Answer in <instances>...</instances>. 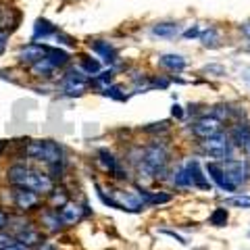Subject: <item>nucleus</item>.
I'll use <instances>...</instances> for the list:
<instances>
[{"instance_id":"19","label":"nucleus","mask_w":250,"mask_h":250,"mask_svg":"<svg viewBox=\"0 0 250 250\" xmlns=\"http://www.w3.org/2000/svg\"><path fill=\"white\" fill-rule=\"evenodd\" d=\"M21 21V13L17 6H13L9 2H0V31H13L17 29Z\"/></svg>"},{"instance_id":"15","label":"nucleus","mask_w":250,"mask_h":250,"mask_svg":"<svg viewBox=\"0 0 250 250\" xmlns=\"http://www.w3.org/2000/svg\"><path fill=\"white\" fill-rule=\"evenodd\" d=\"M225 131H228L231 144L236 146V150H244L248 146V142H250V121L248 119H240V121L229 123L228 127H225Z\"/></svg>"},{"instance_id":"11","label":"nucleus","mask_w":250,"mask_h":250,"mask_svg":"<svg viewBox=\"0 0 250 250\" xmlns=\"http://www.w3.org/2000/svg\"><path fill=\"white\" fill-rule=\"evenodd\" d=\"M221 165L238 190L250 184V159H246V156H233V159L221 161Z\"/></svg>"},{"instance_id":"23","label":"nucleus","mask_w":250,"mask_h":250,"mask_svg":"<svg viewBox=\"0 0 250 250\" xmlns=\"http://www.w3.org/2000/svg\"><path fill=\"white\" fill-rule=\"evenodd\" d=\"M69 200H71V192H69V188L62 182H57V186H54L48 196L44 198V205L52 207V208H61L62 205H67Z\"/></svg>"},{"instance_id":"25","label":"nucleus","mask_w":250,"mask_h":250,"mask_svg":"<svg viewBox=\"0 0 250 250\" xmlns=\"http://www.w3.org/2000/svg\"><path fill=\"white\" fill-rule=\"evenodd\" d=\"M207 223L210 225V228H225V225L229 223V208L225 205L223 207H215L213 210H210Z\"/></svg>"},{"instance_id":"34","label":"nucleus","mask_w":250,"mask_h":250,"mask_svg":"<svg viewBox=\"0 0 250 250\" xmlns=\"http://www.w3.org/2000/svg\"><path fill=\"white\" fill-rule=\"evenodd\" d=\"M171 117H173V119L175 121H184L186 119V117H188V113H186V108L182 106V104H173V106H171Z\"/></svg>"},{"instance_id":"39","label":"nucleus","mask_w":250,"mask_h":250,"mask_svg":"<svg viewBox=\"0 0 250 250\" xmlns=\"http://www.w3.org/2000/svg\"><path fill=\"white\" fill-rule=\"evenodd\" d=\"M242 77H244V80L250 83V69H244V75H242Z\"/></svg>"},{"instance_id":"31","label":"nucleus","mask_w":250,"mask_h":250,"mask_svg":"<svg viewBox=\"0 0 250 250\" xmlns=\"http://www.w3.org/2000/svg\"><path fill=\"white\" fill-rule=\"evenodd\" d=\"M11 217H13V210H11V208H6L4 205H0V231L9 229Z\"/></svg>"},{"instance_id":"38","label":"nucleus","mask_w":250,"mask_h":250,"mask_svg":"<svg viewBox=\"0 0 250 250\" xmlns=\"http://www.w3.org/2000/svg\"><path fill=\"white\" fill-rule=\"evenodd\" d=\"M6 250H29V248H25V246H21V244H15V246H11V248H6Z\"/></svg>"},{"instance_id":"29","label":"nucleus","mask_w":250,"mask_h":250,"mask_svg":"<svg viewBox=\"0 0 250 250\" xmlns=\"http://www.w3.org/2000/svg\"><path fill=\"white\" fill-rule=\"evenodd\" d=\"M205 27H207V23L196 21V23H192V25L184 27V31H182V36H179V38H184V40H198L200 34L205 31Z\"/></svg>"},{"instance_id":"8","label":"nucleus","mask_w":250,"mask_h":250,"mask_svg":"<svg viewBox=\"0 0 250 250\" xmlns=\"http://www.w3.org/2000/svg\"><path fill=\"white\" fill-rule=\"evenodd\" d=\"M85 46H88V52H92L94 57H98L103 61L104 67L115 69L117 73H119L121 69H125L121 52L111 40H106V38H90V40L85 42Z\"/></svg>"},{"instance_id":"30","label":"nucleus","mask_w":250,"mask_h":250,"mask_svg":"<svg viewBox=\"0 0 250 250\" xmlns=\"http://www.w3.org/2000/svg\"><path fill=\"white\" fill-rule=\"evenodd\" d=\"M15 244H19L17 240H15V236L9 231V229H4V231H0V250H6V248H11Z\"/></svg>"},{"instance_id":"18","label":"nucleus","mask_w":250,"mask_h":250,"mask_svg":"<svg viewBox=\"0 0 250 250\" xmlns=\"http://www.w3.org/2000/svg\"><path fill=\"white\" fill-rule=\"evenodd\" d=\"M73 62L82 69V71H83L85 75L90 77V80H92L94 75H98V73L104 69L103 61H100L98 57H94L92 52H77L75 57H73Z\"/></svg>"},{"instance_id":"26","label":"nucleus","mask_w":250,"mask_h":250,"mask_svg":"<svg viewBox=\"0 0 250 250\" xmlns=\"http://www.w3.org/2000/svg\"><path fill=\"white\" fill-rule=\"evenodd\" d=\"M223 205L228 208H242V210H248L250 208V194L246 192H236L231 194V196H228L223 200Z\"/></svg>"},{"instance_id":"5","label":"nucleus","mask_w":250,"mask_h":250,"mask_svg":"<svg viewBox=\"0 0 250 250\" xmlns=\"http://www.w3.org/2000/svg\"><path fill=\"white\" fill-rule=\"evenodd\" d=\"M94 163H96L98 169L103 171V173L111 179V182L134 184V175H131V171L123 163L121 154H117L113 148H108V146L96 148V152H94Z\"/></svg>"},{"instance_id":"21","label":"nucleus","mask_w":250,"mask_h":250,"mask_svg":"<svg viewBox=\"0 0 250 250\" xmlns=\"http://www.w3.org/2000/svg\"><path fill=\"white\" fill-rule=\"evenodd\" d=\"M115 82H117V71L111 69V67H104L98 75H94L90 80V90L98 92V94H104Z\"/></svg>"},{"instance_id":"28","label":"nucleus","mask_w":250,"mask_h":250,"mask_svg":"<svg viewBox=\"0 0 250 250\" xmlns=\"http://www.w3.org/2000/svg\"><path fill=\"white\" fill-rule=\"evenodd\" d=\"M103 96H106V98H111V100H117V103H125V100L129 98V94H127V90H125V85H121V83H113L111 88H108Z\"/></svg>"},{"instance_id":"2","label":"nucleus","mask_w":250,"mask_h":250,"mask_svg":"<svg viewBox=\"0 0 250 250\" xmlns=\"http://www.w3.org/2000/svg\"><path fill=\"white\" fill-rule=\"evenodd\" d=\"M4 184L27 188V190H34L46 198L52 188L57 186V179L44 167H38L25 159H13L9 165L4 167Z\"/></svg>"},{"instance_id":"9","label":"nucleus","mask_w":250,"mask_h":250,"mask_svg":"<svg viewBox=\"0 0 250 250\" xmlns=\"http://www.w3.org/2000/svg\"><path fill=\"white\" fill-rule=\"evenodd\" d=\"M225 129V125L219 121V119H215L213 115H200V117H194V119L190 121L184 127V131L190 138H194V142L196 140H207V138H213V136H217L219 131H223Z\"/></svg>"},{"instance_id":"4","label":"nucleus","mask_w":250,"mask_h":250,"mask_svg":"<svg viewBox=\"0 0 250 250\" xmlns=\"http://www.w3.org/2000/svg\"><path fill=\"white\" fill-rule=\"evenodd\" d=\"M0 190L4 192V196L0 194V205H4L17 215H36L44 207V196L34 190H27V188L2 184Z\"/></svg>"},{"instance_id":"7","label":"nucleus","mask_w":250,"mask_h":250,"mask_svg":"<svg viewBox=\"0 0 250 250\" xmlns=\"http://www.w3.org/2000/svg\"><path fill=\"white\" fill-rule=\"evenodd\" d=\"M54 85H57V92L61 98L73 100V98H82L90 92V77L73 62V65H69L65 71L61 73V77Z\"/></svg>"},{"instance_id":"33","label":"nucleus","mask_w":250,"mask_h":250,"mask_svg":"<svg viewBox=\"0 0 250 250\" xmlns=\"http://www.w3.org/2000/svg\"><path fill=\"white\" fill-rule=\"evenodd\" d=\"M11 44V31H0V57H4Z\"/></svg>"},{"instance_id":"27","label":"nucleus","mask_w":250,"mask_h":250,"mask_svg":"<svg viewBox=\"0 0 250 250\" xmlns=\"http://www.w3.org/2000/svg\"><path fill=\"white\" fill-rule=\"evenodd\" d=\"M200 73L207 77H228V67L221 65V62H207V65L200 67Z\"/></svg>"},{"instance_id":"40","label":"nucleus","mask_w":250,"mask_h":250,"mask_svg":"<svg viewBox=\"0 0 250 250\" xmlns=\"http://www.w3.org/2000/svg\"><path fill=\"white\" fill-rule=\"evenodd\" d=\"M242 152H244V156H246V159H250V142H248V146L244 148V150H242Z\"/></svg>"},{"instance_id":"1","label":"nucleus","mask_w":250,"mask_h":250,"mask_svg":"<svg viewBox=\"0 0 250 250\" xmlns=\"http://www.w3.org/2000/svg\"><path fill=\"white\" fill-rule=\"evenodd\" d=\"M19 159H25L38 167H44L48 173L61 182L67 171V152L65 146L52 138L25 140L19 144Z\"/></svg>"},{"instance_id":"3","label":"nucleus","mask_w":250,"mask_h":250,"mask_svg":"<svg viewBox=\"0 0 250 250\" xmlns=\"http://www.w3.org/2000/svg\"><path fill=\"white\" fill-rule=\"evenodd\" d=\"M94 190L100 202L111 208L123 210V213H142L146 202L136 184H117V182H94Z\"/></svg>"},{"instance_id":"6","label":"nucleus","mask_w":250,"mask_h":250,"mask_svg":"<svg viewBox=\"0 0 250 250\" xmlns=\"http://www.w3.org/2000/svg\"><path fill=\"white\" fill-rule=\"evenodd\" d=\"M236 146L231 144L228 131H219L217 136L207 140H196L194 142V154L207 161H228L236 156Z\"/></svg>"},{"instance_id":"14","label":"nucleus","mask_w":250,"mask_h":250,"mask_svg":"<svg viewBox=\"0 0 250 250\" xmlns=\"http://www.w3.org/2000/svg\"><path fill=\"white\" fill-rule=\"evenodd\" d=\"M156 67L161 71H165L167 75H179L190 67V62L179 52H161V54H156Z\"/></svg>"},{"instance_id":"36","label":"nucleus","mask_w":250,"mask_h":250,"mask_svg":"<svg viewBox=\"0 0 250 250\" xmlns=\"http://www.w3.org/2000/svg\"><path fill=\"white\" fill-rule=\"evenodd\" d=\"M240 34H242V38H244L246 42H250V19H246V21H242L240 23Z\"/></svg>"},{"instance_id":"10","label":"nucleus","mask_w":250,"mask_h":250,"mask_svg":"<svg viewBox=\"0 0 250 250\" xmlns=\"http://www.w3.org/2000/svg\"><path fill=\"white\" fill-rule=\"evenodd\" d=\"M59 215H61V221L65 225V229H71L75 225H80L83 219H88L92 215V208L88 205V200H75L71 198L67 205H62L59 208Z\"/></svg>"},{"instance_id":"37","label":"nucleus","mask_w":250,"mask_h":250,"mask_svg":"<svg viewBox=\"0 0 250 250\" xmlns=\"http://www.w3.org/2000/svg\"><path fill=\"white\" fill-rule=\"evenodd\" d=\"M11 146V140H0V156L4 154V150Z\"/></svg>"},{"instance_id":"20","label":"nucleus","mask_w":250,"mask_h":250,"mask_svg":"<svg viewBox=\"0 0 250 250\" xmlns=\"http://www.w3.org/2000/svg\"><path fill=\"white\" fill-rule=\"evenodd\" d=\"M140 192H142V198L146 202V208L148 207H163V205H169L171 200L175 198V194L171 190H154V188H142L140 186Z\"/></svg>"},{"instance_id":"12","label":"nucleus","mask_w":250,"mask_h":250,"mask_svg":"<svg viewBox=\"0 0 250 250\" xmlns=\"http://www.w3.org/2000/svg\"><path fill=\"white\" fill-rule=\"evenodd\" d=\"M38 228H40L48 238H54L59 233L65 231V225L61 221V215H59V208H52V207H42L38 213L34 215Z\"/></svg>"},{"instance_id":"17","label":"nucleus","mask_w":250,"mask_h":250,"mask_svg":"<svg viewBox=\"0 0 250 250\" xmlns=\"http://www.w3.org/2000/svg\"><path fill=\"white\" fill-rule=\"evenodd\" d=\"M61 27L54 25L50 19L46 17H38L34 21V27H31V42H42V44H48L52 40V36L57 34Z\"/></svg>"},{"instance_id":"16","label":"nucleus","mask_w":250,"mask_h":250,"mask_svg":"<svg viewBox=\"0 0 250 250\" xmlns=\"http://www.w3.org/2000/svg\"><path fill=\"white\" fill-rule=\"evenodd\" d=\"M150 36L159 38V40H175V38L182 36L184 25L179 21H159L150 25Z\"/></svg>"},{"instance_id":"24","label":"nucleus","mask_w":250,"mask_h":250,"mask_svg":"<svg viewBox=\"0 0 250 250\" xmlns=\"http://www.w3.org/2000/svg\"><path fill=\"white\" fill-rule=\"evenodd\" d=\"M140 131L146 136H150V138H167L171 134V121L163 119V121H156V123H148L146 127H142Z\"/></svg>"},{"instance_id":"32","label":"nucleus","mask_w":250,"mask_h":250,"mask_svg":"<svg viewBox=\"0 0 250 250\" xmlns=\"http://www.w3.org/2000/svg\"><path fill=\"white\" fill-rule=\"evenodd\" d=\"M34 250H61V248H59V242L54 238H44V242H40Z\"/></svg>"},{"instance_id":"35","label":"nucleus","mask_w":250,"mask_h":250,"mask_svg":"<svg viewBox=\"0 0 250 250\" xmlns=\"http://www.w3.org/2000/svg\"><path fill=\"white\" fill-rule=\"evenodd\" d=\"M161 233H167V236H171L173 240H177L179 244H184V246L188 244V238H186V236H182V233L175 231V229H161Z\"/></svg>"},{"instance_id":"22","label":"nucleus","mask_w":250,"mask_h":250,"mask_svg":"<svg viewBox=\"0 0 250 250\" xmlns=\"http://www.w3.org/2000/svg\"><path fill=\"white\" fill-rule=\"evenodd\" d=\"M198 42H200L202 48H208V50L219 48L221 42H223V31H221V27L213 25V23H207L205 31H202L200 38H198Z\"/></svg>"},{"instance_id":"13","label":"nucleus","mask_w":250,"mask_h":250,"mask_svg":"<svg viewBox=\"0 0 250 250\" xmlns=\"http://www.w3.org/2000/svg\"><path fill=\"white\" fill-rule=\"evenodd\" d=\"M44 54H46V44L29 40L25 44H21L17 48V52H15V65L25 71V69H29L34 62L44 59Z\"/></svg>"}]
</instances>
